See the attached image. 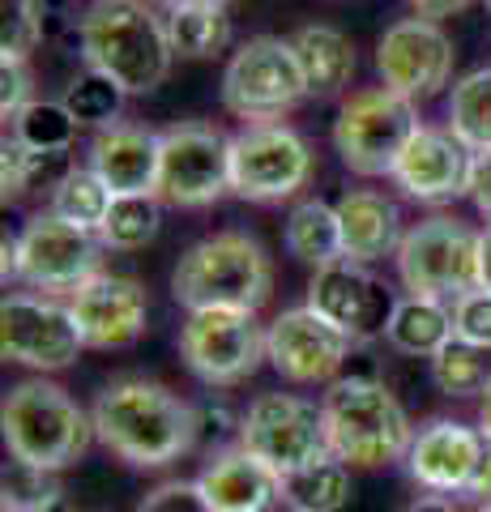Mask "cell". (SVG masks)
Masks as SVG:
<instances>
[{"instance_id":"15","label":"cell","mask_w":491,"mask_h":512,"mask_svg":"<svg viewBox=\"0 0 491 512\" xmlns=\"http://www.w3.org/2000/svg\"><path fill=\"white\" fill-rule=\"evenodd\" d=\"M308 308L316 316H325L334 329H342L355 346H368L376 338H385L398 299H393V291L372 274L368 265L342 256V261H329L321 269H312Z\"/></svg>"},{"instance_id":"14","label":"cell","mask_w":491,"mask_h":512,"mask_svg":"<svg viewBox=\"0 0 491 512\" xmlns=\"http://www.w3.org/2000/svg\"><path fill=\"white\" fill-rule=\"evenodd\" d=\"M86 350L69 303L52 295H5L0 303V355L9 363L35 367V372H65Z\"/></svg>"},{"instance_id":"44","label":"cell","mask_w":491,"mask_h":512,"mask_svg":"<svg viewBox=\"0 0 491 512\" xmlns=\"http://www.w3.org/2000/svg\"><path fill=\"white\" fill-rule=\"evenodd\" d=\"M410 9L419 13V18H449V13H462V9H470L474 0H406Z\"/></svg>"},{"instance_id":"25","label":"cell","mask_w":491,"mask_h":512,"mask_svg":"<svg viewBox=\"0 0 491 512\" xmlns=\"http://www.w3.org/2000/svg\"><path fill=\"white\" fill-rule=\"evenodd\" d=\"M453 338H457L453 308L445 299H427V295H402L389 316V329H385V342L410 359H432L436 350Z\"/></svg>"},{"instance_id":"30","label":"cell","mask_w":491,"mask_h":512,"mask_svg":"<svg viewBox=\"0 0 491 512\" xmlns=\"http://www.w3.org/2000/svg\"><path fill=\"white\" fill-rule=\"evenodd\" d=\"M112 201H116V192L90 167H69L60 175V184L52 188V205H47V210L56 218L73 222V227H82V231H99L107 210H112Z\"/></svg>"},{"instance_id":"10","label":"cell","mask_w":491,"mask_h":512,"mask_svg":"<svg viewBox=\"0 0 491 512\" xmlns=\"http://www.w3.org/2000/svg\"><path fill=\"white\" fill-rule=\"evenodd\" d=\"M103 239L56 218L35 214L18 235V282L35 295H73L94 274H103Z\"/></svg>"},{"instance_id":"12","label":"cell","mask_w":491,"mask_h":512,"mask_svg":"<svg viewBox=\"0 0 491 512\" xmlns=\"http://www.w3.org/2000/svg\"><path fill=\"white\" fill-rule=\"evenodd\" d=\"M240 444L269 461L282 478L329 457L325 414L308 397L295 393H261L240 414Z\"/></svg>"},{"instance_id":"13","label":"cell","mask_w":491,"mask_h":512,"mask_svg":"<svg viewBox=\"0 0 491 512\" xmlns=\"http://www.w3.org/2000/svg\"><path fill=\"white\" fill-rule=\"evenodd\" d=\"M231 192V137L210 124L184 120L163 133L154 197L180 210H201Z\"/></svg>"},{"instance_id":"18","label":"cell","mask_w":491,"mask_h":512,"mask_svg":"<svg viewBox=\"0 0 491 512\" xmlns=\"http://www.w3.org/2000/svg\"><path fill=\"white\" fill-rule=\"evenodd\" d=\"M69 312L90 350H120L146 333L150 295L137 278L103 269V274H94L86 286H77L69 295Z\"/></svg>"},{"instance_id":"36","label":"cell","mask_w":491,"mask_h":512,"mask_svg":"<svg viewBox=\"0 0 491 512\" xmlns=\"http://www.w3.org/2000/svg\"><path fill=\"white\" fill-rule=\"evenodd\" d=\"M56 487H52V474L39 470V466H30V461H18L13 457L5 474H0V500H5V512H18V508H30V504H39L47 500Z\"/></svg>"},{"instance_id":"42","label":"cell","mask_w":491,"mask_h":512,"mask_svg":"<svg viewBox=\"0 0 491 512\" xmlns=\"http://www.w3.org/2000/svg\"><path fill=\"white\" fill-rule=\"evenodd\" d=\"M197 427L201 431H214V436H223V431H240V419L227 410V402H201L197 406Z\"/></svg>"},{"instance_id":"9","label":"cell","mask_w":491,"mask_h":512,"mask_svg":"<svg viewBox=\"0 0 491 512\" xmlns=\"http://www.w3.org/2000/svg\"><path fill=\"white\" fill-rule=\"evenodd\" d=\"M180 359L201 384H240L265 359V329L248 308H197L180 329Z\"/></svg>"},{"instance_id":"4","label":"cell","mask_w":491,"mask_h":512,"mask_svg":"<svg viewBox=\"0 0 491 512\" xmlns=\"http://www.w3.org/2000/svg\"><path fill=\"white\" fill-rule=\"evenodd\" d=\"M274 291V261L248 231H214L180 256L171 299L180 308H248L257 312Z\"/></svg>"},{"instance_id":"5","label":"cell","mask_w":491,"mask_h":512,"mask_svg":"<svg viewBox=\"0 0 491 512\" xmlns=\"http://www.w3.org/2000/svg\"><path fill=\"white\" fill-rule=\"evenodd\" d=\"M9 457L30 461L47 474L73 466L94 440V419L56 380H18L0 406Z\"/></svg>"},{"instance_id":"31","label":"cell","mask_w":491,"mask_h":512,"mask_svg":"<svg viewBox=\"0 0 491 512\" xmlns=\"http://www.w3.org/2000/svg\"><path fill=\"white\" fill-rule=\"evenodd\" d=\"M77 128L82 124L73 120V111L52 99H35L13 116V137H18L30 154H69Z\"/></svg>"},{"instance_id":"8","label":"cell","mask_w":491,"mask_h":512,"mask_svg":"<svg viewBox=\"0 0 491 512\" xmlns=\"http://www.w3.org/2000/svg\"><path fill=\"white\" fill-rule=\"evenodd\" d=\"M393 261L406 295L462 299L479 286V231L462 218L432 214L406 231Z\"/></svg>"},{"instance_id":"48","label":"cell","mask_w":491,"mask_h":512,"mask_svg":"<svg viewBox=\"0 0 491 512\" xmlns=\"http://www.w3.org/2000/svg\"><path fill=\"white\" fill-rule=\"evenodd\" d=\"M18 512H73V508H69V500H65V495H60V491H52V495H47V500L30 504V508H18Z\"/></svg>"},{"instance_id":"17","label":"cell","mask_w":491,"mask_h":512,"mask_svg":"<svg viewBox=\"0 0 491 512\" xmlns=\"http://www.w3.org/2000/svg\"><path fill=\"white\" fill-rule=\"evenodd\" d=\"M351 338L334 329L325 316H316L308 303L304 308H287L265 325V359L274 372L291 384H325L342 372L346 355H351Z\"/></svg>"},{"instance_id":"3","label":"cell","mask_w":491,"mask_h":512,"mask_svg":"<svg viewBox=\"0 0 491 512\" xmlns=\"http://www.w3.org/2000/svg\"><path fill=\"white\" fill-rule=\"evenodd\" d=\"M321 414L329 431V453L342 457L346 466H393V461H406L410 440H415L406 406L393 397L385 380L372 376L329 380Z\"/></svg>"},{"instance_id":"28","label":"cell","mask_w":491,"mask_h":512,"mask_svg":"<svg viewBox=\"0 0 491 512\" xmlns=\"http://www.w3.org/2000/svg\"><path fill=\"white\" fill-rule=\"evenodd\" d=\"M167 35H171L176 56L210 60L231 43L227 5H176L167 13Z\"/></svg>"},{"instance_id":"24","label":"cell","mask_w":491,"mask_h":512,"mask_svg":"<svg viewBox=\"0 0 491 512\" xmlns=\"http://www.w3.org/2000/svg\"><path fill=\"white\" fill-rule=\"evenodd\" d=\"M295 56L304 69V82L312 99H338L355 77V43L334 26H299L295 30Z\"/></svg>"},{"instance_id":"47","label":"cell","mask_w":491,"mask_h":512,"mask_svg":"<svg viewBox=\"0 0 491 512\" xmlns=\"http://www.w3.org/2000/svg\"><path fill=\"white\" fill-rule=\"evenodd\" d=\"M0 252H5V261H0V278H5V282H18V239L5 235Z\"/></svg>"},{"instance_id":"43","label":"cell","mask_w":491,"mask_h":512,"mask_svg":"<svg viewBox=\"0 0 491 512\" xmlns=\"http://www.w3.org/2000/svg\"><path fill=\"white\" fill-rule=\"evenodd\" d=\"M466 495H474L479 504H491V440H487V448H483L479 466H474V474H470Z\"/></svg>"},{"instance_id":"7","label":"cell","mask_w":491,"mask_h":512,"mask_svg":"<svg viewBox=\"0 0 491 512\" xmlns=\"http://www.w3.org/2000/svg\"><path fill=\"white\" fill-rule=\"evenodd\" d=\"M419 128V111L410 99L393 94L389 86L355 90L351 99L338 107L334 120V150L346 171L376 180V175H393L398 154Z\"/></svg>"},{"instance_id":"19","label":"cell","mask_w":491,"mask_h":512,"mask_svg":"<svg viewBox=\"0 0 491 512\" xmlns=\"http://www.w3.org/2000/svg\"><path fill=\"white\" fill-rule=\"evenodd\" d=\"M470 167H474V154L449 128L419 124L415 137L406 141V150L398 154L393 184H398L410 201L445 205V201H457L470 192Z\"/></svg>"},{"instance_id":"26","label":"cell","mask_w":491,"mask_h":512,"mask_svg":"<svg viewBox=\"0 0 491 512\" xmlns=\"http://www.w3.org/2000/svg\"><path fill=\"white\" fill-rule=\"evenodd\" d=\"M346 500H351V466L334 453L282 478V504L291 512H342Z\"/></svg>"},{"instance_id":"51","label":"cell","mask_w":491,"mask_h":512,"mask_svg":"<svg viewBox=\"0 0 491 512\" xmlns=\"http://www.w3.org/2000/svg\"><path fill=\"white\" fill-rule=\"evenodd\" d=\"M474 512H491V504H479V508H474Z\"/></svg>"},{"instance_id":"40","label":"cell","mask_w":491,"mask_h":512,"mask_svg":"<svg viewBox=\"0 0 491 512\" xmlns=\"http://www.w3.org/2000/svg\"><path fill=\"white\" fill-rule=\"evenodd\" d=\"M30 86H35V77H30V64L26 60H0V116H5V124L18 116V111L30 99Z\"/></svg>"},{"instance_id":"52","label":"cell","mask_w":491,"mask_h":512,"mask_svg":"<svg viewBox=\"0 0 491 512\" xmlns=\"http://www.w3.org/2000/svg\"><path fill=\"white\" fill-rule=\"evenodd\" d=\"M483 5H487V9H491V0H483Z\"/></svg>"},{"instance_id":"2","label":"cell","mask_w":491,"mask_h":512,"mask_svg":"<svg viewBox=\"0 0 491 512\" xmlns=\"http://www.w3.org/2000/svg\"><path fill=\"white\" fill-rule=\"evenodd\" d=\"M77 43L86 69L112 77L124 94H154L176 60L167 18L146 0H90L77 22Z\"/></svg>"},{"instance_id":"29","label":"cell","mask_w":491,"mask_h":512,"mask_svg":"<svg viewBox=\"0 0 491 512\" xmlns=\"http://www.w3.org/2000/svg\"><path fill=\"white\" fill-rule=\"evenodd\" d=\"M449 133L470 154L491 150V69H474L449 94Z\"/></svg>"},{"instance_id":"38","label":"cell","mask_w":491,"mask_h":512,"mask_svg":"<svg viewBox=\"0 0 491 512\" xmlns=\"http://www.w3.org/2000/svg\"><path fill=\"white\" fill-rule=\"evenodd\" d=\"M137 512H214V508H210V500H205L201 483L167 478V483H158L146 500L137 504Z\"/></svg>"},{"instance_id":"6","label":"cell","mask_w":491,"mask_h":512,"mask_svg":"<svg viewBox=\"0 0 491 512\" xmlns=\"http://www.w3.org/2000/svg\"><path fill=\"white\" fill-rule=\"evenodd\" d=\"M308 94L295 43L278 35H252L235 47L223 69V107L244 124H278Z\"/></svg>"},{"instance_id":"34","label":"cell","mask_w":491,"mask_h":512,"mask_svg":"<svg viewBox=\"0 0 491 512\" xmlns=\"http://www.w3.org/2000/svg\"><path fill=\"white\" fill-rule=\"evenodd\" d=\"M124 94L112 77H103V73H94V69H86V73H77L73 82H69V90H65V103L69 111H73V120L77 124H90V128H107V124H116L120 120V107H124Z\"/></svg>"},{"instance_id":"20","label":"cell","mask_w":491,"mask_h":512,"mask_svg":"<svg viewBox=\"0 0 491 512\" xmlns=\"http://www.w3.org/2000/svg\"><path fill=\"white\" fill-rule=\"evenodd\" d=\"M483 448H487V436L479 427H466L457 419H432L410 440L406 474L432 495H457V491L466 495Z\"/></svg>"},{"instance_id":"35","label":"cell","mask_w":491,"mask_h":512,"mask_svg":"<svg viewBox=\"0 0 491 512\" xmlns=\"http://www.w3.org/2000/svg\"><path fill=\"white\" fill-rule=\"evenodd\" d=\"M43 39V0H0V60H30Z\"/></svg>"},{"instance_id":"50","label":"cell","mask_w":491,"mask_h":512,"mask_svg":"<svg viewBox=\"0 0 491 512\" xmlns=\"http://www.w3.org/2000/svg\"><path fill=\"white\" fill-rule=\"evenodd\" d=\"M167 5L171 9H176V5H227V0H167Z\"/></svg>"},{"instance_id":"46","label":"cell","mask_w":491,"mask_h":512,"mask_svg":"<svg viewBox=\"0 0 491 512\" xmlns=\"http://www.w3.org/2000/svg\"><path fill=\"white\" fill-rule=\"evenodd\" d=\"M402 512H457V504L445 500V495H419V500L406 504Z\"/></svg>"},{"instance_id":"41","label":"cell","mask_w":491,"mask_h":512,"mask_svg":"<svg viewBox=\"0 0 491 512\" xmlns=\"http://www.w3.org/2000/svg\"><path fill=\"white\" fill-rule=\"evenodd\" d=\"M466 197L474 201V210H479L487 218V227H491V150L483 154H474V167H470V192Z\"/></svg>"},{"instance_id":"22","label":"cell","mask_w":491,"mask_h":512,"mask_svg":"<svg viewBox=\"0 0 491 512\" xmlns=\"http://www.w3.org/2000/svg\"><path fill=\"white\" fill-rule=\"evenodd\" d=\"M197 483L214 512H274L282 504V474L244 444L214 453Z\"/></svg>"},{"instance_id":"45","label":"cell","mask_w":491,"mask_h":512,"mask_svg":"<svg viewBox=\"0 0 491 512\" xmlns=\"http://www.w3.org/2000/svg\"><path fill=\"white\" fill-rule=\"evenodd\" d=\"M479 286L491 291V227L479 231Z\"/></svg>"},{"instance_id":"23","label":"cell","mask_w":491,"mask_h":512,"mask_svg":"<svg viewBox=\"0 0 491 512\" xmlns=\"http://www.w3.org/2000/svg\"><path fill=\"white\" fill-rule=\"evenodd\" d=\"M338 222H342V252L359 265H376L385 256H398L402 248V210L385 192L372 188H351L338 197Z\"/></svg>"},{"instance_id":"16","label":"cell","mask_w":491,"mask_h":512,"mask_svg":"<svg viewBox=\"0 0 491 512\" xmlns=\"http://www.w3.org/2000/svg\"><path fill=\"white\" fill-rule=\"evenodd\" d=\"M453 56V39L432 18H402L376 43V73L393 94L427 103L449 86Z\"/></svg>"},{"instance_id":"39","label":"cell","mask_w":491,"mask_h":512,"mask_svg":"<svg viewBox=\"0 0 491 512\" xmlns=\"http://www.w3.org/2000/svg\"><path fill=\"white\" fill-rule=\"evenodd\" d=\"M22 192H30V150L18 137H5V150H0V197H5V205H13Z\"/></svg>"},{"instance_id":"1","label":"cell","mask_w":491,"mask_h":512,"mask_svg":"<svg viewBox=\"0 0 491 512\" xmlns=\"http://www.w3.org/2000/svg\"><path fill=\"white\" fill-rule=\"evenodd\" d=\"M94 440L137 470H158L180 461L197 444V406L146 376L112 380L94 397Z\"/></svg>"},{"instance_id":"33","label":"cell","mask_w":491,"mask_h":512,"mask_svg":"<svg viewBox=\"0 0 491 512\" xmlns=\"http://www.w3.org/2000/svg\"><path fill=\"white\" fill-rule=\"evenodd\" d=\"M158 227H163L158 197H116L99 227V239L112 252H137V248L154 244Z\"/></svg>"},{"instance_id":"27","label":"cell","mask_w":491,"mask_h":512,"mask_svg":"<svg viewBox=\"0 0 491 512\" xmlns=\"http://www.w3.org/2000/svg\"><path fill=\"white\" fill-rule=\"evenodd\" d=\"M287 252L295 261L321 269L329 261H342V222L338 210L325 201H299L287 214Z\"/></svg>"},{"instance_id":"32","label":"cell","mask_w":491,"mask_h":512,"mask_svg":"<svg viewBox=\"0 0 491 512\" xmlns=\"http://www.w3.org/2000/svg\"><path fill=\"white\" fill-rule=\"evenodd\" d=\"M491 350L483 346H470L462 338H453L436 350L432 359V384L445 397H479L483 393V384L491 380V363H487Z\"/></svg>"},{"instance_id":"21","label":"cell","mask_w":491,"mask_h":512,"mask_svg":"<svg viewBox=\"0 0 491 512\" xmlns=\"http://www.w3.org/2000/svg\"><path fill=\"white\" fill-rule=\"evenodd\" d=\"M158 158H163V133L133 120L107 124L90 141V171L116 197H154Z\"/></svg>"},{"instance_id":"49","label":"cell","mask_w":491,"mask_h":512,"mask_svg":"<svg viewBox=\"0 0 491 512\" xmlns=\"http://www.w3.org/2000/svg\"><path fill=\"white\" fill-rule=\"evenodd\" d=\"M479 431L491 440V380L483 384V393H479Z\"/></svg>"},{"instance_id":"37","label":"cell","mask_w":491,"mask_h":512,"mask_svg":"<svg viewBox=\"0 0 491 512\" xmlns=\"http://www.w3.org/2000/svg\"><path fill=\"white\" fill-rule=\"evenodd\" d=\"M453 333L470 346L491 350V291L474 286L462 299H453Z\"/></svg>"},{"instance_id":"11","label":"cell","mask_w":491,"mask_h":512,"mask_svg":"<svg viewBox=\"0 0 491 512\" xmlns=\"http://www.w3.org/2000/svg\"><path fill=\"white\" fill-rule=\"evenodd\" d=\"M312 180V146L291 124H244L231 137V192L244 201H291Z\"/></svg>"}]
</instances>
